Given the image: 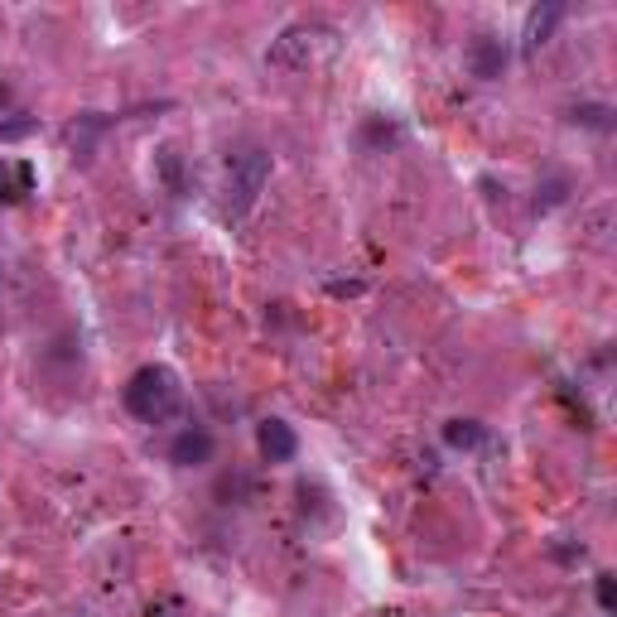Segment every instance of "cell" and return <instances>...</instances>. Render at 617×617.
Listing matches in <instances>:
<instances>
[{"instance_id": "6da1fadb", "label": "cell", "mask_w": 617, "mask_h": 617, "mask_svg": "<svg viewBox=\"0 0 617 617\" xmlns=\"http://www.w3.org/2000/svg\"><path fill=\"white\" fill-rule=\"evenodd\" d=\"M184 405V386L169 367H140V372L126 381V410H131L140 425H164L174 420Z\"/></svg>"}, {"instance_id": "7a4b0ae2", "label": "cell", "mask_w": 617, "mask_h": 617, "mask_svg": "<svg viewBox=\"0 0 617 617\" xmlns=\"http://www.w3.org/2000/svg\"><path fill=\"white\" fill-rule=\"evenodd\" d=\"M270 184V155L266 150H242V155H232L227 164V217H246L256 208V198L266 193Z\"/></svg>"}, {"instance_id": "3957f363", "label": "cell", "mask_w": 617, "mask_h": 617, "mask_svg": "<svg viewBox=\"0 0 617 617\" xmlns=\"http://www.w3.org/2000/svg\"><path fill=\"white\" fill-rule=\"evenodd\" d=\"M319 39L328 44V39H338L328 25H290L275 44H270L266 63L270 68H309L314 58H319Z\"/></svg>"}, {"instance_id": "277c9868", "label": "cell", "mask_w": 617, "mask_h": 617, "mask_svg": "<svg viewBox=\"0 0 617 617\" xmlns=\"http://www.w3.org/2000/svg\"><path fill=\"white\" fill-rule=\"evenodd\" d=\"M507 63H511V44L502 34H478V39L468 44V68H473V78L497 82L507 73Z\"/></svg>"}, {"instance_id": "5b68a950", "label": "cell", "mask_w": 617, "mask_h": 617, "mask_svg": "<svg viewBox=\"0 0 617 617\" xmlns=\"http://www.w3.org/2000/svg\"><path fill=\"white\" fill-rule=\"evenodd\" d=\"M208 458H213V434L203 425H188V430L174 434V444H169V463L174 468H203Z\"/></svg>"}, {"instance_id": "8992f818", "label": "cell", "mask_w": 617, "mask_h": 617, "mask_svg": "<svg viewBox=\"0 0 617 617\" xmlns=\"http://www.w3.org/2000/svg\"><path fill=\"white\" fill-rule=\"evenodd\" d=\"M256 444H261V454H266L270 463H290V458L299 454V439H295V430H290L285 420H261Z\"/></svg>"}, {"instance_id": "52a82bcc", "label": "cell", "mask_w": 617, "mask_h": 617, "mask_svg": "<svg viewBox=\"0 0 617 617\" xmlns=\"http://www.w3.org/2000/svg\"><path fill=\"white\" fill-rule=\"evenodd\" d=\"M560 20H564V5H555V0H550V5H540V10H531V20H526V34H521V49H526V54L545 49Z\"/></svg>"}, {"instance_id": "ba28073f", "label": "cell", "mask_w": 617, "mask_h": 617, "mask_svg": "<svg viewBox=\"0 0 617 617\" xmlns=\"http://www.w3.org/2000/svg\"><path fill=\"white\" fill-rule=\"evenodd\" d=\"M34 188V169L29 164H0V203H20Z\"/></svg>"}, {"instance_id": "9c48e42d", "label": "cell", "mask_w": 617, "mask_h": 617, "mask_svg": "<svg viewBox=\"0 0 617 617\" xmlns=\"http://www.w3.org/2000/svg\"><path fill=\"white\" fill-rule=\"evenodd\" d=\"M483 439H487V430L478 420H449V425H444V444H449V449H478Z\"/></svg>"}, {"instance_id": "30bf717a", "label": "cell", "mask_w": 617, "mask_h": 617, "mask_svg": "<svg viewBox=\"0 0 617 617\" xmlns=\"http://www.w3.org/2000/svg\"><path fill=\"white\" fill-rule=\"evenodd\" d=\"M155 164H160V179L169 193H184V160H179V150L174 145H164L160 155H155Z\"/></svg>"}, {"instance_id": "8fae6325", "label": "cell", "mask_w": 617, "mask_h": 617, "mask_svg": "<svg viewBox=\"0 0 617 617\" xmlns=\"http://www.w3.org/2000/svg\"><path fill=\"white\" fill-rule=\"evenodd\" d=\"M362 135H367V145H372V150H386V145H396V140H401V126H396V121H386V116H367Z\"/></svg>"}, {"instance_id": "7c38bea8", "label": "cell", "mask_w": 617, "mask_h": 617, "mask_svg": "<svg viewBox=\"0 0 617 617\" xmlns=\"http://www.w3.org/2000/svg\"><path fill=\"white\" fill-rule=\"evenodd\" d=\"M574 121H579V126H593V131H608V126H613V111L608 107H574Z\"/></svg>"}, {"instance_id": "4fadbf2b", "label": "cell", "mask_w": 617, "mask_h": 617, "mask_svg": "<svg viewBox=\"0 0 617 617\" xmlns=\"http://www.w3.org/2000/svg\"><path fill=\"white\" fill-rule=\"evenodd\" d=\"M593 598H598V608H603V613H613V603H617L613 574H598V584H593Z\"/></svg>"}, {"instance_id": "5bb4252c", "label": "cell", "mask_w": 617, "mask_h": 617, "mask_svg": "<svg viewBox=\"0 0 617 617\" xmlns=\"http://www.w3.org/2000/svg\"><path fill=\"white\" fill-rule=\"evenodd\" d=\"M540 193H545V198H536V208H540V213H545V208H555V203H564V193H569V184H564V179H550V184L540 188Z\"/></svg>"}, {"instance_id": "9a60e30c", "label": "cell", "mask_w": 617, "mask_h": 617, "mask_svg": "<svg viewBox=\"0 0 617 617\" xmlns=\"http://www.w3.org/2000/svg\"><path fill=\"white\" fill-rule=\"evenodd\" d=\"M29 131H34V116H25V121H0V140H20Z\"/></svg>"}, {"instance_id": "2e32d148", "label": "cell", "mask_w": 617, "mask_h": 617, "mask_svg": "<svg viewBox=\"0 0 617 617\" xmlns=\"http://www.w3.org/2000/svg\"><path fill=\"white\" fill-rule=\"evenodd\" d=\"M5 102H10V87H5V82H0V111H5Z\"/></svg>"}]
</instances>
